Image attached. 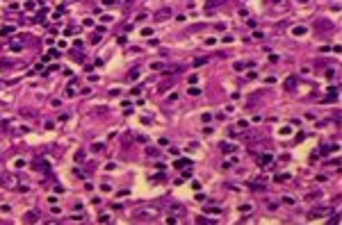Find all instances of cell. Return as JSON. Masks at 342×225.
<instances>
[{
  "instance_id": "6da1fadb",
  "label": "cell",
  "mask_w": 342,
  "mask_h": 225,
  "mask_svg": "<svg viewBox=\"0 0 342 225\" xmlns=\"http://www.w3.org/2000/svg\"><path fill=\"white\" fill-rule=\"evenodd\" d=\"M308 32V28H303V25H297V28H292V34L294 36H303V34Z\"/></svg>"
},
{
  "instance_id": "7a4b0ae2",
  "label": "cell",
  "mask_w": 342,
  "mask_h": 225,
  "mask_svg": "<svg viewBox=\"0 0 342 225\" xmlns=\"http://www.w3.org/2000/svg\"><path fill=\"white\" fill-rule=\"evenodd\" d=\"M173 166H176V168H189V166H192V161H189V159H178Z\"/></svg>"
},
{
  "instance_id": "3957f363",
  "label": "cell",
  "mask_w": 342,
  "mask_h": 225,
  "mask_svg": "<svg viewBox=\"0 0 342 225\" xmlns=\"http://www.w3.org/2000/svg\"><path fill=\"white\" fill-rule=\"evenodd\" d=\"M317 28L319 30H328V28H333V23L331 21H322V23H317Z\"/></svg>"
},
{
  "instance_id": "277c9868",
  "label": "cell",
  "mask_w": 342,
  "mask_h": 225,
  "mask_svg": "<svg viewBox=\"0 0 342 225\" xmlns=\"http://www.w3.org/2000/svg\"><path fill=\"white\" fill-rule=\"evenodd\" d=\"M294 82H297V77H294V75H292V77H287V82H285V89L290 91V89L294 87Z\"/></svg>"
},
{
  "instance_id": "5b68a950",
  "label": "cell",
  "mask_w": 342,
  "mask_h": 225,
  "mask_svg": "<svg viewBox=\"0 0 342 225\" xmlns=\"http://www.w3.org/2000/svg\"><path fill=\"white\" fill-rule=\"evenodd\" d=\"M221 150H223V152H233L235 146H233V143H221Z\"/></svg>"
},
{
  "instance_id": "8992f818",
  "label": "cell",
  "mask_w": 342,
  "mask_h": 225,
  "mask_svg": "<svg viewBox=\"0 0 342 225\" xmlns=\"http://www.w3.org/2000/svg\"><path fill=\"white\" fill-rule=\"evenodd\" d=\"M167 16H169V9H162V11H157V16H155V18H157V21H164Z\"/></svg>"
},
{
  "instance_id": "52a82bcc",
  "label": "cell",
  "mask_w": 342,
  "mask_h": 225,
  "mask_svg": "<svg viewBox=\"0 0 342 225\" xmlns=\"http://www.w3.org/2000/svg\"><path fill=\"white\" fill-rule=\"evenodd\" d=\"M25 221L34 223V221H37V214H34V212H28V214H25Z\"/></svg>"
},
{
  "instance_id": "ba28073f",
  "label": "cell",
  "mask_w": 342,
  "mask_h": 225,
  "mask_svg": "<svg viewBox=\"0 0 342 225\" xmlns=\"http://www.w3.org/2000/svg\"><path fill=\"white\" fill-rule=\"evenodd\" d=\"M137 77H139V71H137V68H135V71H130V75H128V80H137Z\"/></svg>"
},
{
  "instance_id": "9c48e42d",
  "label": "cell",
  "mask_w": 342,
  "mask_h": 225,
  "mask_svg": "<svg viewBox=\"0 0 342 225\" xmlns=\"http://www.w3.org/2000/svg\"><path fill=\"white\" fill-rule=\"evenodd\" d=\"M12 32H14V28H2V30H0V36H5V34H12Z\"/></svg>"
},
{
  "instance_id": "30bf717a",
  "label": "cell",
  "mask_w": 342,
  "mask_h": 225,
  "mask_svg": "<svg viewBox=\"0 0 342 225\" xmlns=\"http://www.w3.org/2000/svg\"><path fill=\"white\" fill-rule=\"evenodd\" d=\"M198 93H201V89H196V87H192V89H189V96H198Z\"/></svg>"
},
{
  "instance_id": "8fae6325",
  "label": "cell",
  "mask_w": 342,
  "mask_h": 225,
  "mask_svg": "<svg viewBox=\"0 0 342 225\" xmlns=\"http://www.w3.org/2000/svg\"><path fill=\"white\" fill-rule=\"evenodd\" d=\"M14 166H16V168H23V166H25V161H23V159H16V161H14Z\"/></svg>"
},
{
  "instance_id": "7c38bea8",
  "label": "cell",
  "mask_w": 342,
  "mask_h": 225,
  "mask_svg": "<svg viewBox=\"0 0 342 225\" xmlns=\"http://www.w3.org/2000/svg\"><path fill=\"white\" fill-rule=\"evenodd\" d=\"M299 2H308V0H299Z\"/></svg>"
}]
</instances>
